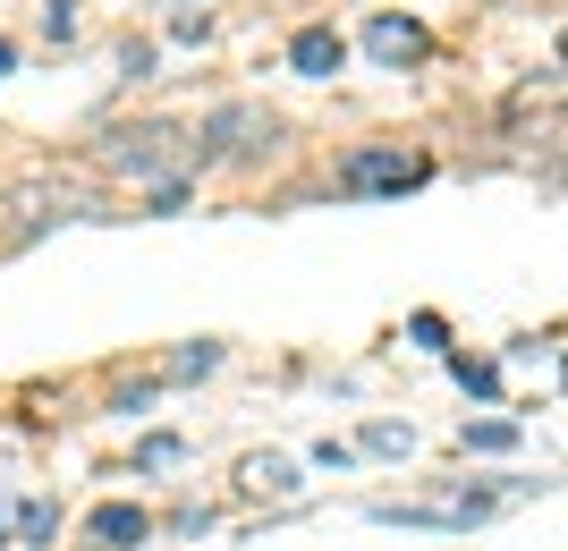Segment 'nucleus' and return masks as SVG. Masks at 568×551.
<instances>
[{"label": "nucleus", "instance_id": "nucleus-7", "mask_svg": "<svg viewBox=\"0 0 568 551\" xmlns=\"http://www.w3.org/2000/svg\"><path fill=\"white\" fill-rule=\"evenodd\" d=\"M144 534H153V518H144L136 501H102L94 518H85V543L94 551H136Z\"/></svg>", "mask_w": 568, "mask_h": 551}, {"label": "nucleus", "instance_id": "nucleus-10", "mask_svg": "<svg viewBox=\"0 0 568 551\" xmlns=\"http://www.w3.org/2000/svg\"><path fill=\"white\" fill-rule=\"evenodd\" d=\"M213 365H221V339H187V348H179V357H170L162 374H153V382H162V390H179V382H204Z\"/></svg>", "mask_w": 568, "mask_h": 551}, {"label": "nucleus", "instance_id": "nucleus-1", "mask_svg": "<svg viewBox=\"0 0 568 551\" xmlns=\"http://www.w3.org/2000/svg\"><path fill=\"white\" fill-rule=\"evenodd\" d=\"M85 213H94V178L69 162H43V170H26L18 187H0V246H34L43 229L85 221Z\"/></svg>", "mask_w": 568, "mask_h": 551}, {"label": "nucleus", "instance_id": "nucleus-16", "mask_svg": "<svg viewBox=\"0 0 568 551\" xmlns=\"http://www.w3.org/2000/svg\"><path fill=\"white\" fill-rule=\"evenodd\" d=\"M18 527H26V543H51V534H60V509H51V501H34V509L18 518Z\"/></svg>", "mask_w": 568, "mask_h": 551}, {"label": "nucleus", "instance_id": "nucleus-22", "mask_svg": "<svg viewBox=\"0 0 568 551\" xmlns=\"http://www.w3.org/2000/svg\"><path fill=\"white\" fill-rule=\"evenodd\" d=\"M0 551H9V527H0Z\"/></svg>", "mask_w": 568, "mask_h": 551}, {"label": "nucleus", "instance_id": "nucleus-21", "mask_svg": "<svg viewBox=\"0 0 568 551\" xmlns=\"http://www.w3.org/2000/svg\"><path fill=\"white\" fill-rule=\"evenodd\" d=\"M9 69H18V43H9V34H0V76H9Z\"/></svg>", "mask_w": 568, "mask_h": 551}, {"label": "nucleus", "instance_id": "nucleus-11", "mask_svg": "<svg viewBox=\"0 0 568 551\" xmlns=\"http://www.w3.org/2000/svg\"><path fill=\"white\" fill-rule=\"evenodd\" d=\"M179 458H187L179 432H144V441H136V476H162V467H179Z\"/></svg>", "mask_w": 568, "mask_h": 551}, {"label": "nucleus", "instance_id": "nucleus-2", "mask_svg": "<svg viewBox=\"0 0 568 551\" xmlns=\"http://www.w3.org/2000/svg\"><path fill=\"white\" fill-rule=\"evenodd\" d=\"M102 162L119 170V178H195V127H179V120H136V127H111L102 136Z\"/></svg>", "mask_w": 568, "mask_h": 551}, {"label": "nucleus", "instance_id": "nucleus-18", "mask_svg": "<svg viewBox=\"0 0 568 551\" xmlns=\"http://www.w3.org/2000/svg\"><path fill=\"white\" fill-rule=\"evenodd\" d=\"M119 76H128V85H136V76H153V43H128V51H119Z\"/></svg>", "mask_w": 568, "mask_h": 551}, {"label": "nucleus", "instance_id": "nucleus-4", "mask_svg": "<svg viewBox=\"0 0 568 551\" xmlns=\"http://www.w3.org/2000/svg\"><path fill=\"white\" fill-rule=\"evenodd\" d=\"M281 136V120L263 111V102H221L213 120L195 127V162H221V153H255V144Z\"/></svg>", "mask_w": 568, "mask_h": 551}, {"label": "nucleus", "instance_id": "nucleus-8", "mask_svg": "<svg viewBox=\"0 0 568 551\" xmlns=\"http://www.w3.org/2000/svg\"><path fill=\"white\" fill-rule=\"evenodd\" d=\"M288 69L297 76H339L348 69V43H339L332 25H297V34H288Z\"/></svg>", "mask_w": 568, "mask_h": 551}, {"label": "nucleus", "instance_id": "nucleus-19", "mask_svg": "<svg viewBox=\"0 0 568 551\" xmlns=\"http://www.w3.org/2000/svg\"><path fill=\"white\" fill-rule=\"evenodd\" d=\"M170 34H179V43H204V34H213V18H204V9H187V18H170Z\"/></svg>", "mask_w": 568, "mask_h": 551}, {"label": "nucleus", "instance_id": "nucleus-20", "mask_svg": "<svg viewBox=\"0 0 568 551\" xmlns=\"http://www.w3.org/2000/svg\"><path fill=\"white\" fill-rule=\"evenodd\" d=\"M153 399H162V382H136V390H119V416H144Z\"/></svg>", "mask_w": 568, "mask_h": 551}, {"label": "nucleus", "instance_id": "nucleus-3", "mask_svg": "<svg viewBox=\"0 0 568 551\" xmlns=\"http://www.w3.org/2000/svg\"><path fill=\"white\" fill-rule=\"evenodd\" d=\"M425 178H433V162L425 153H399V144H356L332 170L339 195H407V187H425Z\"/></svg>", "mask_w": 568, "mask_h": 551}, {"label": "nucleus", "instance_id": "nucleus-15", "mask_svg": "<svg viewBox=\"0 0 568 551\" xmlns=\"http://www.w3.org/2000/svg\"><path fill=\"white\" fill-rule=\"evenodd\" d=\"M365 450H374V458H407V450H416V432H407V425H365Z\"/></svg>", "mask_w": 568, "mask_h": 551}, {"label": "nucleus", "instance_id": "nucleus-12", "mask_svg": "<svg viewBox=\"0 0 568 551\" xmlns=\"http://www.w3.org/2000/svg\"><path fill=\"white\" fill-rule=\"evenodd\" d=\"M458 441H467V450H518V425H509V416H484V425H458Z\"/></svg>", "mask_w": 568, "mask_h": 551}, {"label": "nucleus", "instance_id": "nucleus-17", "mask_svg": "<svg viewBox=\"0 0 568 551\" xmlns=\"http://www.w3.org/2000/svg\"><path fill=\"white\" fill-rule=\"evenodd\" d=\"M407 339H416V348H450V323H442V314H416V323H407Z\"/></svg>", "mask_w": 568, "mask_h": 551}, {"label": "nucleus", "instance_id": "nucleus-9", "mask_svg": "<svg viewBox=\"0 0 568 551\" xmlns=\"http://www.w3.org/2000/svg\"><path fill=\"white\" fill-rule=\"evenodd\" d=\"M237 483H246L255 501H288V492H297V467H288V458H246Z\"/></svg>", "mask_w": 568, "mask_h": 551}, {"label": "nucleus", "instance_id": "nucleus-6", "mask_svg": "<svg viewBox=\"0 0 568 551\" xmlns=\"http://www.w3.org/2000/svg\"><path fill=\"white\" fill-rule=\"evenodd\" d=\"M365 51H374L382 69H407V60H425V51H433V34L416 18H390V9H382V18H365Z\"/></svg>", "mask_w": 568, "mask_h": 551}, {"label": "nucleus", "instance_id": "nucleus-5", "mask_svg": "<svg viewBox=\"0 0 568 551\" xmlns=\"http://www.w3.org/2000/svg\"><path fill=\"white\" fill-rule=\"evenodd\" d=\"M500 492H450V501H374L382 527H484Z\"/></svg>", "mask_w": 568, "mask_h": 551}, {"label": "nucleus", "instance_id": "nucleus-13", "mask_svg": "<svg viewBox=\"0 0 568 551\" xmlns=\"http://www.w3.org/2000/svg\"><path fill=\"white\" fill-rule=\"evenodd\" d=\"M450 374H458V390H475V399H493V390H500V365L493 357H450Z\"/></svg>", "mask_w": 568, "mask_h": 551}, {"label": "nucleus", "instance_id": "nucleus-14", "mask_svg": "<svg viewBox=\"0 0 568 551\" xmlns=\"http://www.w3.org/2000/svg\"><path fill=\"white\" fill-rule=\"evenodd\" d=\"M43 43H77V0H43Z\"/></svg>", "mask_w": 568, "mask_h": 551}]
</instances>
